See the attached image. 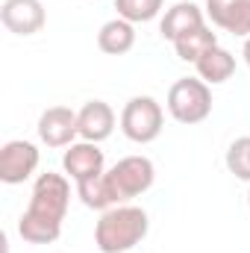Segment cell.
<instances>
[{
  "label": "cell",
  "mask_w": 250,
  "mask_h": 253,
  "mask_svg": "<svg viewBox=\"0 0 250 253\" xmlns=\"http://www.w3.org/2000/svg\"><path fill=\"white\" fill-rule=\"evenodd\" d=\"M203 24H206V12L197 3H191V0H180V3H174L165 12V18L159 24V33H162V39L177 42L180 36H186V33L203 27Z\"/></svg>",
  "instance_id": "obj_12"
},
{
  "label": "cell",
  "mask_w": 250,
  "mask_h": 253,
  "mask_svg": "<svg viewBox=\"0 0 250 253\" xmlns=\"http://www.w3.org/2000/svg\"><path fill=\"white\" fill-rule=\"evenodd\" d=\"M39 159H42V153H39V147H36L33 141H27V138H12V141H6V144L0 147V180H3L6 186H21V183H27V180L36 174Z\"/></svg>",
  "instance_id": "obj_6"
},
{
  "label": "cell",
  "mask_w": 250,
  "mask_h": 253,
  "mask_svg": "<svg viewBox=\"0 0 250 253\" xmlns=\"http://www.w3.org/2000/svg\"><path fill=\"white\" fill-rule=\"evenodd\" d=\"M212 47H218V33H212V27H197V30H191L186 36H180L177 42H174V50H177V56L183 59V62H197L203 53H209Z\"/></svg>",
  "instance_id": "obj_15"
},
{
  "label": "cell",
  "mask_w": 250,
  "mask_h": 253,
  "mask_svg": "<svg viewBox=\"0 0 250 253\" xmlns=\"http://www.w3.org/2000/svg\"><path fill=\"white\" fill-rule=\"evenodd\" d=\"M242 56H245V62L250 68V39H245V50H242Z\"/></svg>",
  "instance_id": "obj_19"
},
{
  "label": "cell",
  "mask_w": 250,
  "mask_h": 253,
  "mask_svg": "<svg viewBox=\"0 0 250 253\" xmlns=\"http://www.w3.org/2000/svg\"><path fill=\"white\" fill-rule=\"evenodd\" d=\"M165 0H115L118 18H124L129 24H147L162 12Z\"/></svg>",
  "instance_id": "obj_17"
},
{
  "label": "cell",
  "mask_w": 250,
  "mask_h": 253,
  "mask_svg": "<svg viewBox=\"0 0 250 253\" xmlns=\"http://www.w3.org/2000/svg\"><path fill=\"white\" fill-rule=\"evenodd\" d=\"M147 230H150V221L141 206L118 203L106 209L94 224V245L100 253H132L135 245L144 242Z\"/></svg>",
  "instance_id": "obj_2"
},
{
  "label": "cell",
  "mask_w": 250,
  "mask_h": 253,
  "mask_svg": "<svg viewBox=\"0 0 250 253\" xmlns=\"http://www.w3.org/2000/svg\"><path fill=\"white\" fill-rule=\"evenodd\" d=\"M227 168H230L233 177L250 183V135H242V138H236L230 144V150H227Z\"/></svg>",
  "instance_id": "obj_18"
},
{
  "label": "cell",
  "mask_w": 250,
  "mask_h": 253,
  "mask_svg": "<svg viewBox=\"0 0 250 253\" xmlns=\"http://www.w3.org/2000/svg\"><path fill=\"white\" fill-rule=\"evenodd\" d=\"M194 68H197V77H200L206 85H221V83H227V80L236 74V56L218 44V47H212L209 53H203V56L194 62Z\"/></svg>",
  "instance_id": "obj_14"
},
{
  "label": "cell",
  "mask_w": 250,
  "mask_h": 253,
  "mask_svg": "<svg viewBox=\"0 0 250 253\" xmlns=\"http://www.w3.org/2000/svg\"><path fill=\"white\" fill-rule=\"evenodd\" d=\"M206 18L230 36L250 39V0H206Z\"/></svg>",
  "instance_id": "obj_10"
},
{
  "label": "cell",
  "mask_w": 250,
  "mask_h": 253,
  "mask_svg": "<svg viewBox=\"0 0 250 253\" xmlns=\"http://www.w3.org/2000/svg\"><path fill=\"white\" fill-rule=\"evenodd\" d=\"M97 47L109 56H124L135 47V24H129L124 18H112L100 27L97 33Z\"/></svg>",
  "instance_id": "obj_13"
},
{
  "label": "cell",
  "mask_w": 250,
  "mask_h": 253,
  "mask_svg": "<svg viewBox=\"0 0 250 253\" xmlns=\"http://www.w3.org/2000/svg\"><path fill=\"white\" fill-rule=\"evenodd\" d=\"M165 124V112L162 103L150 94H135L126 100V106L121 109V132L135 144H150L159 138Z\"/></svg>",
  "instance_id": "obj_4"
},
{
  "label": "cell",
  "mask_w": 250,
  "mask_h": 253,
  "mask_svg": "<svg viewBox=\"0 0 250 253\" xmlns=\"http://www.w3.org/2000/svg\"><path fill=\"white\" fill-rule=\"evenodd\" d=\"M77 194H80V200H83L88 209H97V212H106V209L118 206L115 194H112V189H109L106 171H103V174H97V177H91V180L77 183Z\"/></svg>",
  "instance_id": "obj_16"
},
{
  "label": "cell",
  "mask_w": 250,
  "mask_h": 253,
  "mask_svg": "<svg viewBox=\"0 0 250 253\" xmlns=\"http://www.w3.org/2000/svg\"><path fill=\"white\" fill-rule=\"evenodd\" d=\"M168 112L180 124H200L212 115V88L200 77H183L168 88Z\"/></svg>",
  "instance_id": "obj_3"
},
{
  "label": "cell",
  "mask_w": 250,
  "mask_h": 253,
  "mask_svg": "<svg viewBox=\"0 0 250 253\" xmlns=\"http://www.w3.org/2000/svg\"><path fill=\"white\" fill-rule=\"evenodd\" d=\"M62 168L74 183H83V180H91V177H97V174L106 171V156H103L100 144L80 138V141H74V144L65 150Z\"/></svg>",
  "instance_id": "obj_7"
},
{
  "label": "cell",
  "mask_w": 250,
  "mask_h": 253,
  "mask_svg": "<svg viewBox=\"0 0 250 253\" xmlns=\"http://www.w3.org/2000/svg\"><path fill=\"white\" fill-rule=\"evenodd\" d=\"M80 135L77 126V112L68 106H50L39 118V138L47 147H71L74 138Z\"/></svg>",
  "instance_id": "obj_9"
},
{
  "label": "cell",
  "mask_w": 250,
  "mask_h": 253,
  "mask_svg": "<svg viewBox=\"0 0 250 253\" xmlns=\"http://www.w3.org/2000/svg\"><path fill=\"white\" fill-rule=\"evenodd\" d=\"M0 21L15 36H36L47 24L42 0H6L0 6Z\"/></svg>",
  "instance_id": "obj_8"
},
{
  "label": "cell",
  "mask_w": 250,
  "mask_h": 253,
  "mask_svg": "<svg viewBox=\"0 0 250 253\" xmlns=\"http://www.w3.org/2000/svg\"><path fill=\"white\" fill-rule=\"evenodd\" d=\"M248 206H250V191H248Z\"/></svg>",
  "instance_id": "obj_20"
},
{
  "label": "cell",
  "mask_w": 250,
  "mask_h": 253,
  "mask_svg": "<svg viewBox=\"0 0 250 253\" xmlns=\"http://www.w3.org/2000/svg\"><path fill=\"white\" fill-rule=\"evenodd\" d=\"M106 180H109V189L115 194V200L126 203V200L144 194L153 186L156 168H153V162L147 156H124L106 171Z\"/></svg>",
  "instance_id": "obj_5"
},
{
  "label": "cell",
  "mask_w": 250,
  "mask_h": 253,
  "mask_svg": "<svg viewBox=\"0 0 250 253\" xmlns=\"http://www.w3.org/2000/svg\"><path fill=\"white\" fill-rule=\"evenodd\" d=\"M77 126H80V138L83 141H106L115 129V109L106 100H88L80 112H77Z\"/></svg>",
  "instance_id": "obj_11"
},
{
  "label": "cell",
  "mask_w": 250,
  "mask_h": 253,
  "mask_svg": "<svg viewBox=\"0 0 250 253\" xmlns=\"http://www.w3.org/2000/svg\"><path fill=\"white\" fill-rule=\"evenodd\" d=\"M71 203V183L68 174L44 171L36 177L30 206L18 218V233L30 245H53L62 236V221Z\"/></svg>",
  "instance_id": "obj_1"
}]
</instances>
